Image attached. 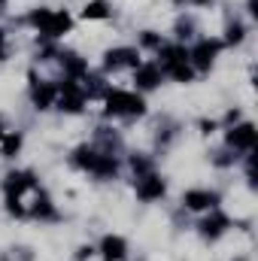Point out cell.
<instances>
[{
	"label": "cell",
	"mask_w": 258,
	"mask_h": 261,
	"mask_svg": "<svg viewBox=\"0 0 258 261\" xmlns=\"http://www.w3.org/2000/svg\"><path fill=\"white\" fill-rule=\"evenodd\" d=\"M107 100V116H143L146 113V103L140 94L134 91H122V88H113L104 94Z\"/></svg>",
	"instance_id": "6da1fadb"
},
{
	"label": "cell",
	"mask_w": 258,
	"mask_h": 261,
	"mask_svg": "<svg viewBox=\"0 0 258 261\" xmlns=\"http://www.w3.org/2000/svg\"><path fill=\"white\" fill-rule=\"evenodd\" d=\"M31 24L40 28V34L46 37H64L67 31L73 28V18L67 12H52V9H37L31 15Z\"/></svg>",
	"instance_id": "7a4b0ae2"
},
{
	"label": "cell",
	"mask_w": 258,
	"mask_h": 261,
	"mask_svg": "<svg viewBox=\"0 0 258 261\" xmlns=\"http://www.w3.org/2000/svg\"><path fill=\"white\" fill-rule=\"evenodd\" d=\"M85 107V91L76 85V79H67L61 85V97H58V110L61 113H82Z\"/></svg>",
	"instance_id": "3957f363"
},
{
	"label": "cell",
	"mask_w": 258,
	"mask_h": 261,
	"mask_svg": "<svg viewBox=\"0 0 258 261\" xmlns=\"http://www.w3.org/2000/svg\"><path fill=\"white\" fill-rule=\"evenodd\" d=\"M219 49H222V43H219V40H200L192 52H189V58L194 61L197 70H210L213 61H216V55H219Z\"/></svg>",
	"instance_id": "277c9868"
},
{
	"label": "cell",
	"mask_w": 258,
	"mask_h": 261,
	"mask_svg": "<svg viewBox=\"0 0 258 261\" xmlns=\"http://www.w3.org/2000/svg\"><path fill=\"white\" fill-rule=\"evenodd\" d=\"M31 97H34V107L37 110H49L58 97V88L52 82H37V76L31 73Z\"/></svg>",
	"instance_id": "5b68a950"
},
{
	"label": "cell",
	"mask_w": 258,
	"mask_h": 261,
	"mask_svg": "<svg viewBox=\"0 0 258 261\" xmlns=\"http://www.w3.org/2000/svg\"><path fill=\"white\" fill-rule=\"evenodd\" d=\"M104 64L107 70H119V67H140V55H137V49H128V46H122V49H110L107 55H104Z\"/></svg>",
	"instance_id": "8992f818"
},
{
	"label": "cell",
	"mask_w": 258,
	"mask_h": 261,
	"mask_svg": "<svg viewBox=\"0 0 258 261\" xmlns=\"http://www.w3.org/2000/svg\"><path fill=\"white\" fill-rule=\"evenodd\" d=\"M34 186H37V179H34L31 170H15V173H9L6 182H3L6 197H18L21 192H28V189H34Z\"/></svg>",
	"instance_id": "52a82bcc"
},
{
	"label": "cell",
	"mask_w": 258,
	"mask_h": 261,
	"mask_svg": "<svg viewBox=\"0 0 258 261\" xmlns=\"http://www.w3.org/2000/svg\"><path fill=\"white\" fill-rule=\"evenodd\" d=\"M228 146H234V149H252L255 146V125L243 122V125L231 128L228 130Z\"/></svg>",
	"instance_id": "ba28073f"
},
{
	"label": "cell",
	"mask_w": 258,
	"mask_h": 261,
	"mask_svg": "<svg viewBox=\"0 0 258 261\" xmlns=\"http://www.w3.org/2000/svg\"><path fill=\"white\" fill-rule=\"evenodd\" d=\"M183 203L189 210H213L219 203V195L216 192H207V189H192V192L183 195Z\"/></svg>",
	"instance_id": "9c48e42d"
},
{
	"label": "cell",
	"mask_w": 258,
	"mask_h": 261,
	"mask_svg": "<svg viewBox=\"0 0 258 261\" xmlns=\"http://www.w3.org/2000/svg\"><path fill=\"white\" fill-rule=\"evenodd\" d=\"M137 195L143 197V200H158V197L164 195V179L155 176V173L140 176V182H137Z\"/></svg>",
	"instance_id": "30bf717a"
},
{
	"label": "cell",
	"mask_w": 258,
	"mask_h": 261,
	"mask_svg": "<svg viewBox=\"0 0 258 261\" xmlns=\"http://www.w3.org/2000/svg\"><path fill=\"white\" fill-rule=\"evenodd\" d=\"M134 82H137L140 88H146V91L158 88V82H161V67L158 64H140L134 70Z\"/></svg>",
	"instance_id": "8fae6325"
},
{
	"label": "cell",
	"mask_w": 258,
	"mask_h": 261,
	"mask_svg": "<svg viewBox=\"0 0 258 261\" xmlns=\"http://www.w3.org/2000/svg\"><path fill=\"white\" fill-rule=\"evenodd\" d=\"M125 252H128V243H125L119 234H107V237H104V243H100V255H104L107 261L125 258Z\"/></svg>",
	"instance_id": "7c38bea8"
},
{
	"label": "cell",
	"mask_w": 258,
	"mask_h": 261,
	"mask_svg": "<svg viewBox=\"0 0 258 261\" xmlns=\"http://www.w3.org/2000/svg\"><path fill=\"white\" fill-rule=\"evenodd\" d=\"M225 228H228V216H222V213H213L210 219H203V222H200V234H203V237H210V240L222 237V234H225Z\"/></svg>",
	"instance_id": "4fadbf2b"
},
{
	"label": "cell",
	"mask_w": 258,
	"mask_h": 261,
	"mask_svg": "<svg viewBox=\"0 0 258 261\" xmlns=\"http://www.w3.org/2000/svg\"><path fill=\"white\" fill-rule=\"evenodd\" d=\"M61 67L67 70V79H79V76L88 73L85 58H79V55H73V52H64V55H61Z\"/></svg>",
	"instance_id": "5bb4252c"
},
{
	"label": "cell",
	"mask_w": 258,
	"mask_h": 261,
	"mask_svg": "<svg viewBox=\"0 0 258 261\" xmlns=\"http://www.w3.org/2000/svg\"><path fill=\"white\" fill-rule=\"evenodd\" d=\"M161 73H167V76H173L176 82H192L194 79V70L189 61H173V64H164Z\"/></svg>",
	"instance_id": "9a60e30c"
},
{
	"label": "cell",
	"mask_w": 258,
	"mask_h": 261,
	"mask_svg": "<svg viewBox=\"0 0 258 261\" xmlns=\"http://www.w3.org/2000/svg\"><path fill=\"white\" fill-rule=\"evenodd\" d=\"M110 15V9H107V0H91V3H85V9H82V18L88 21H97V18H107Z\"/></svg>",
	"instance_id": "2e32d148"
},
{
	"label": "cell",
	"mask_w": 258,
	"mask_h": 261,
	"mask_svg": "<svg viewBox=\"0 0 258 261\" xmlns=\"http://www.w3.org/2000/svg\"><path fill=\"white\" fill-rule=\"evenodd\" d=\"M161 49V61L164 64H173V61H189V52L183 46H158Z\"/></svg>",
	"instance_id": "e0dca14e"
},
{
	"label": "cell",
	"mask_w": 258,
	"mask_h": 261,
	"mask_svg": "<svg viewBox=\"0 0 258 261\" xmlns=\"http://www.w3.org/2000/svg\"><path fill=\"white\" fill-rule=\"evenodd\" d=\"M34 216H40V219H55V206H52V200L46 195H37V200H34Z\"/></svg>",
	"instance_id": "ac0fdd59"
},
{
	"label": "cell",
	"mask_w": 258,
	"mask_h": 261,
	"mask_svg": "<svg viewBox=\"0 0 258 261\" xmlns=\"http://www.w3.org/2000/svg\"><path fill=\"white\" fill-rule=\"evenodd\" d=\"M0 143H3V158H15V152L21 149V137L18 134H3Z\"/></svg>",
	"instance_id": "d6986e66"
},
{
	"label": "cell",
	"mask_w": 258,
	"mask_h": 261,
	"mask_svg": "<svg viewBox=\"0 0 258 261\" xmlns=\"http://www.w3.org/2000/svg\"><path fill=\"white\" fill-rule=\"evenodd\" d=\"M243 40V24H231L228 28V43L234 46V43H240Z\"/></svg>",
	"instance_id": "ffe728a7"
},
{
	"label": "cell",
	"mask_w": 258,
	"mask_h": 261,
	"mask_svg": "<svg viewBox=\"0 0 258 261\" xmlns=\"http://www.w3.org/2000/svg\"><path fill=\"white\" fill-rule=\"evenodd\" d=\"M143 43H146V46H161V43H158V37H155L152 31H146V34H143Z\"/></svg>",
	"instance_id": "44dd1931"
},
{
	"label": "cell",
	"mask_w": 258,
	"mask_h": 261,
	"mask_svg": "<svg viewBox=\"0 0 258 261\" xmlns=\"http://www.w3.org/2000/svg\"><path fill=\"white\" fill-rule=\"evenodd\" d=\"M131 167H134V170H140V173H143V170H146V167H149V164H146V161H143V158H137V155H134V158H131Z\"/></svg>",
	"instance_id": "7402d4cb"
},
{
	"label": "cell",
	"mask_w": 258,
	"mask_h": 261,
	"mask_svg": "<svg viewBox=\"0 0 258 261\" xmlns=\"http://www.w3.org/2000/svg\"><path fill=\"white\" fill-rule=\"evenodd\" d=\"M91 252H94L91 246H82V249L76 252V258H79V261H85V258H91Z\"/></svg>",
	"instance_id": "603a6c76"
},
{
	"label": "cell",
	"mask_w": 258,
	"mask_h": 261,
	"mask_svg": "<svg viewBox=\"0 0 258 261\" xmlns=\"http://www.w3.org/2000/svg\"><path fill=\"white\" fill-rule=\"evenodd\" d=\"M249 12H252V15H258V0H249Z\"/></svg>",
	"instance_id": "cb8c5ba5"
},
{
	"label": "cell",
	"mask_w": 258,
	"mask_h": 261,
	"mask_svg": "<svg viewBox=\"0 0 258 261\" xmlns=\"http://www.w3.org/2000/svg\"><path fill=\"white\" fill-rule=\"evenodd\" d=\"M3 43H6V37H3V31H0V61H3V55H6V52H3Z\"/></svg>",
	"instance_id": "d4e9b609"
},
{
	"label": "cell",
	"mask_w": 258,
	"mask_h": 261,
	"mask_svg": "<svg viewBox=\"0 0 258 261\" xmlns=\"http://www.w3.org/2000/svg\"><path fill=\"white\" fill-rule=\"evenodd\" d=\"M192 3H210V0H192Z\"/></svg>",
	"instance_id": "484cf974"
},
{
	"label": "cell",
	"mask_w": 258,
	"mask_h": 261,
	"mask_svg": "<svg viewBox=\"0 0 258 261\" xmlns=\"http://www.w3.org/2000/svg\"><path fill=\"white\" fill-rule=\"evenodd\" d=\"M0 137H3V125H0Z\"/></svg>",
	"instance_id": "4316f807"
},
{
	"label": "cell",
	"mask_w": 258,
	"mask_h": 261,
	"mask_svg": "<svg viewBox=\"0 0 258 261\" xmlns=\"http://www.w3.org/2000/svg\"><path fill=\"white\" fill-rule=\"evenodd\" d=\"M0 3H6V0H0Z\"/></svg>",
	"instance_id": "83f0119b"
}]
</instances>
